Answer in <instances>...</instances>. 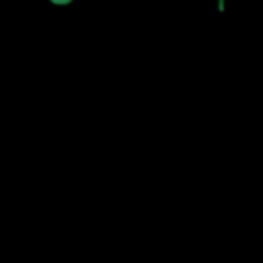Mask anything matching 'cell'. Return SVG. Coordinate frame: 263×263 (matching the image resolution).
<instances>
[]
</instances>
